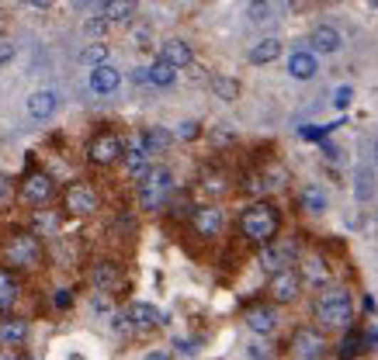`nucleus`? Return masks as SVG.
Listing matches in <instances>:
<instances>
[{
    "label": "nucleus",
    "mask_w": 378,
    "mask_h": 360,
    "mask_svg": "<svg viewBox=\"0 0 378 360\" xmlns=\"http://www.w3.org/2000/svg\"><path fill=\"white\" fill-rule=\"evenodd\" d=\"M278 226H281V218H278V211H274L268 201L250 205L243 211V218H240V229H243V235H246V239H253V243H274Z\"/></svg>",
    "instance_id": "1"
},
{
    "label": "nucleus",
    "mask_w": 378,
    "mask_h": 360,
    "mask_svg": "<svg viewBox=\"0 0 378 360\" xmlns=\"http://www.w3.org/2000/svg\"><path fill=\"white\" fill-rule=\"evenodd\" d=\"M316 315H320V322H326V326H347L351 315H354L351 291H344V287H330L323 298L316 302Z\"/></svg>",
    "instance_id": "2"
},
{
    "label": "nucleus",
    "mask_w": 378,
    "mask_h": 360,
    "mask_svg": "<svg viewBox=\"0 0 378 360\" xmlns=\"http://www.w3.org/2000/svg\"><path fill=\"white\" fill-rule=\"evenodd\" d=\"M170 191H174V177H170L167 166H153L146 177L139 180V201H142V208H160L170 198Z\"/></svg>",
    "instance_id": "3"
},
{
    "label": "nucleus",
    "mask_w": 378,
    "mask_h": 360,
    "mask_svg": "<svg viewBox=\"0 0 378 360\" xmlns=\"http://www.w3.org/2000/svg\"><path fill=\"white\" fill-rule=\"evenodd\" d=\"M4 257H7V263H14V267H35L38 257H42V246H38L35 232H14L7 239V246H4Z\"/></svg>",
    "instance_id": "4"
},
{
    "label": "nucleus",
    "mask_w": 378,
    "mask_h": 360,
    "mask_svg": "<svg viewBox=\"0 0 378 360\" xmlns=\"http://www.w3.org/2000/svg\"><path fill=\"white\" fill-rule=\"evenodd\" d=\"M122 153H125V146H122V139H118L115 132H101V135H94V139H90V146H87L90 163H98V166L115 163Z\"/></svg>",
    "instance_id": "5"
},
{
    "label": "nucleus",
    "mask_w": 378,
    "mask_h": 360,
    "mask_svg": "<svg viewBox=\"0 0 378 360\" xmlns=\"http://www.w3.org/2000/svg\"><path fill=\"white\" fill-rule=\"evenodd\" d=\"M323 336H320V329H309V326H302V329H295V336H292V350H295L298 360H320L323 357Z\"/></svg>",
    "instance_id": "6"
},
{
    "label": "nucleus",
    "mask_w": 378,
    "mask_h": 360,
    "mask_svg": "<svg viewBox=\"0 0 378 360\" xmlns=\"http://www.w3.org/2000/svg\"><path fill=\"white\" fill-rule=\"evenodd\" d=\"M268 291L274 302H295L298 291H302V277H298L292 267H288V270H278V274H271Z\"/></svg>",
    "instance_id": "7"
},
{
    "label": "nucleus",
    "mask_w": 378,
    "mask_h": 360,
    "mask_svg": "<svg viewBox=\"0 0 378 360\" xmlns=\"http://www.w3.org/2000/svg\"><path fill=\"white\" fill-rule=\"evenodd\" d=\"M63 205H66V211H73V215H90V211L98 208V194H94V187H87V184H70Z\"/></svg>",
    "instance_id": "8"
},
{
    "label": "nucleus",
    "mask_w": 378,
    "mask_h": 360,
    "mask_svg": "<svg viewBox=\"0 0 378 360\" xmlns=\"http://www.w3.org/2000/svg\"><path fill=\"white\" fill-rule=\"evenodd\" d=\"M295 243H268V250H264V257H261V263L268 267L271 274H278V270H288V263L295 260Z\"/></svg>",
    "instance_id": "9"
},
{
    "label": "nucleus",
    "mask_w": 378,
    "mask_h": 360,
    "mask_svg": "<svg viewBox=\"0 0 378 360\" xmlns=\"http://www.w3.org/2000/svg\"><path fill=\"white\" fill-rule=\"evenodd\" d=\"M21 194H25L31 205L49 201L53 198V180H49V174H28L25 184H21Z\"/></svg>",
    "instance_id": "10"
},
{
    "label": "nucleus",
    "mask_w": 378,
    "mask_h": 360,
    "mask_svg": "<svg viewBox=\"0 0 378 360\" xmlns=\"http://www.w3.org/2000/svg\"><path fill=\"white\" fill-rule=\"evenodd\" d=\"M118 83H122V73H118L115 66H108V63L90 73V90H94V94H115Z\"/></svg>",
    "instance_id": "11"
},
{
    "label": "nucleus",
    "mask_w": 378,
    "mask_h": 360,
    "mask_svg": "<svg viewBox=\"0 0 378 360\" xmlns=\"http://www.w3.org/2000/svg\"><path fill=\"white\" fill-rule=\"evenodd\" d=\"M163 63H170L174 70H181V66H191V59H194V52H191L188 42H181V38H170V42H163Z\"/></svg>",
    "instance_id": "12"
},
{
    "label": "nucleus",
    "mask_w": 378,
    "mask_h": 360,
    "mask_svg": "<svg viewBox=\"0 0 378 360\" xmlns=\"http://www.w3.org/2000/svg\"><path fill=\"white\" fill-rule=\"evenodd\" d=\"M194 229L198 235H219L222 232V211L219 208H194Z\"/></svg>",
    "instance_id": "13"
},
{
    "label": "nucleus",
    "mask_w": 378,
    "mask_h": 360,
    "mask_svg": "<svg viewBox=\"0 0 378 360\" xmlns=\"http://www.w3.org/2000/svg\"><path fill=\"white\" fill-rule=\"evenodd\" d=\"M129 322H132L135 329H153V326H160V312L153 309V305H146V302H135V305H129V315H125Z\"/></svg>",
    "instance_id": "14"
},
{
    "label": "nucleus",
    "mask_w": 378,
    "mask_h": 360,
    "mask_svg": "<svg viewBox=\"0 0 378 360\" xmlns=\"http://www.w3.org/2000/svg\"><path fill=\"white\" fill-rule=\"evenodd\" d=\"M288 73L295 80H313L316 77V55L313 52H292L288 59Z\"/></svg>",
    "instance_id": "15"
},
{
    "label": "nucleus",
    "mask_w": 378,
    "mask_h": 360,
    "mask_svg": "<svg viewBox=\"0 0 378 360\" xmlns=\"http://www.w3.org/2000/svg\"><path fill=\"white\" fill-rule=\"evenodd\" d=\"M56 104H59V97H56L53 90H38V94L28 97V115L31 118H49L56 111Z\"/></svg>",
    "instance_id": "16"
},
{
    "label": "nucleus",
    "mask_w": 378,
    "mask_h": 360,
    "mask_svg": "<svg viewBox=\"0 0 378 360\" xmlns=\"http://www.w3.org/2000/svg\"><path fill=\"white\" fill-rule=\"evenodd\" d=\"M309 46L316 52H337L340 49V31L330 25H320L316 31H313V38H309Z\"/></svg>",
    "instance_id": "17"
},
{
    "label": "nucleus",
    "mask_w": 378,
    "mask_h": 360,
    "mask_svg": "<svg viewBox=\"0 0 378 360\" xmlns=\"http://www.w3.org/2000/svg\"><path fill=\"white\" fill-rule=\"evenodd\" d=\"M278 55H281V42L278 38H264V42H257L250 49V63L253 66H264V63H274Z\"/></svg>",
    "instance_id": "18"
},
{
    "label": "nucleus",
    "mask_w": 378,
    "mask_h": 360,
    "mask_svg": "<svg viewBox=\"0 0 378 360\" xmlns=\"http://www.w3.org/2000/svg\"><path fill=\"white\" fill-rule=\"evenodd\" d=\"M170 146V132L167 129H146L142 132V142H139V149L149 156V153H163Z\"/></svg>",
    "instance_id": "19"
},
{
    "label": "nucleus",
    "mask_w": 378,
    "mask_h": 360,
    "mask_svg": "<svg viewBox=\"0 0 378 360\" xmlns=\"http://www.w3.org/2000/svg\"><path fill=\"white\" fill-rule=\"evenodd\" d=\"M105 11V21H129L135 14V4L132 0H108V4H98Z\"/></svg>",
    "instance_id": "20"
},
{
    "label": "nucleus",
    "mask_w": 378,
    "mask_h": 360,
    "mask_svg": "<svg viewBox=\"0 0 378 360\" xmlns=\"http://www.w3.org/2000/svg\"><path fill=\"white\" fill-rule=\"evenodd\" d=\"M146 80L149 83H157V87H170L174 80H177V70L170 66V63H163V59H157L149 70H146Z\"/></svg>",
    "instance_id": "21"
},
{
    "label": "nucleus",
    "mask_w": 378,
    "mask_h": 360,
    "mask_svg": "<svg viewBox=\"0 0 378 360\" xmlns=\"http://www.w3.org/2000/svg\"><path fill=\"white\" fill-rule=\"evenodd\" d=\"M246 326H250L253 333L268 336L271 329H274V312H271V309H250V312H246Z\"/></svg>",
    "instance_id": "22"
},
{
    "label": "nucleus",
    "mask_w": 378,
    "mask_h": 360,
    "mask_svg": "<svg viewBox=\"0 0 378 360\" xmlns=\"http://www.w3.org/2000/svg\"><path fill=\"white\" fill-rule=\"evenodd\" d=\"M122 156H125V166H129V174H132L135 180H142L146 174H149V163H146V153H142L139 146H135V149H125Z\"/></svg>",
    "instance_id": "23"
},
{
    "label": "nucleus",
    "mask_w": 378,
    "mask_h": 360,
    "mask_svg": "<svg viewBox=\"0 0 378 360\" xmlns=\"http://www.w3.org/2000/svg\"><path fill=\"white\" fill-rule=\"evenodd\" d=\"M212 90H216L219 101H236L240 97V83L233 77H212Z\"/></svg>",
    "instance_id": "24"
},
{
    "label": "nucleus",
    "mask_w": 378,
    "mask_h": 360,
    "mask_svg": "<svg viewBox=\"0 0 378 360\" xmlns=\"http://www.w3.org/2000/svg\"><path fill=\"white\" fill-rule=\"evenodd\" d=\"M14 298H18V284H14V277L7 270H0V312L11 309Z\"/></svg>",
    "instance_id": "25"
},
{
    "label": "nucleus",
    "mask_w": 378,
    "mask_h": 360,
    "mask_svg": "<svg viewBox=\"0 0 378 360\" xmlns=\"http://www.w3.org/2000/svg\"><path fill=\"white\" fill-rule=\"evenodd\" d=\"M302 208L305 211H326V191H320L316 184H309L302 191Z\"/></svg>",
    "instance_id": "26"
},
{
    "label": "nucleus",
    "mask_w": 378,
    "mask_h": 360,
    "mask_svg": "<svg viewBox=\"0 0 378 360\" xmlns=\"http://www.w3.org/2000/svg\"><path fill=\"white\" fill-rule=\"evenodd\" d=\"M105 59H108V46L105 42H94V46H87V49L80 52V63L83 66H105Z\"/></svg>",
    "instance_id": "27"
},
{
    "label": "nucleus",
    "mask_w": 378,
    "mask_h": 360,
    "mask_svg": "<svg viewBox=\"0 0 378 360\" xmlns=\"http://www.w3.org/2000/svg\"><path fill=\"white\" fill-rule=\"evenodd\" d=\"M25 336H28V322H21V319H11V322L0 326V339L4 343H21Z\"/></svg>",
    "instance_id": "28"
},
{
    "label": "nucleus",
    "mask_w": 378,
    "mask_h": 360,
    "mask_svg": "<svg viewBox=\"0 0 378 360\" xmlns=\"http://www.w3.org/2000/svg\"><path fill=\"white\" fill-rule=\"evenodd\" d=\"M94 284H98V287H105V291L115 287V284H118V267H115V263H98V270H94Z\"/></svg>",
    "instance_id": "29"
},
{
    "label": "nucleus",
    "mask_w": 378,
    "mask_h": 360,
    "mask_svg": "<svg viewBox=\"0 0 378 360\" xmlns=\"http://www.w3.org/2000/svg\"><path fill=\"white\" fill-rule=\"evenodd\" d=\"M305 277H309V284L320 287V284L330 281V267H326L323 260H309V263H305Z\"/></svg>",
    "instance_id": "30"
},
{
    "label": "nucleus",
    "mask_w": 378,
    "mask_h": 360,
    "mask_svg": "<svg viewBox=\"0 0 378 360\" xmlns=\"http://www.w3.org/2000/svg\"><path fill=\"white\" fill-rule=\"evenodd\" d=\"M357 350H361V333L344 336V343H340V357H354Z\"/></svg>",
    "instance_id": "31"
},
{
    "label": "nucleus",
    "mask_w": 378,
    "mask_h": 360,
    "mask_svg": "<svg viewBox=\"0 0 378 360\" xmlns=\"http://www.w3.org/2000/svg\"><path fill=\"white\" fill-rule=\"evenodd\" d=\"M83 31H87V35H105V31H108V21H105V18H90V21L83 25Z\"/></svg>",
    "instance_id": "32"
},
{
    "label": "nucleus",
    "mask_w": 378,
    "mask_h": 360,
    "mask_svg": "<svg viewBox=\"0 0 378 360\" xmlns=\"http://www.w3.org/2000/svg\"><path fill=\"white\" fill-rule=\"evenodd\" d=\"M357 180H361V184H357V198H361V201H364V198H372V177L361 170V174H357Z\"/></svg>",
    "instance_id": "33"
},
{
    "label": "nucleus",
    "mask_w": 378,
    "mask_h": 360,
    "mask_svg": "<svg viewBox=\"0 0 378 360\" xmlns=\"http://www.w3.org/2000/svg\"><path fill=\"white\" fill-rule=\"evenodd\" d=\"M361 350H378V329H364L361 333Z\"/></svg>",
    "instance_id": "34"
},
{
    "label": "nucleus",
    "mask_w": 378,
    "mask_h": 360,
    "mask_svg": "<svg viewBox=\"0 0 378 360\" xmlns=\"http://www.w3.org/2000/svg\"><path fill=\"white\" fill-rule=\"evenodd\" d=\"M351 97H354L351 87H337V94H333V104H337V107H347V104H351Z\"/></svg>",
    "instance_id": "35"
},
{
    "label": "nucleus",
    "mask_w": 378,
    "mask_h": 360,
    "mask_svg": "<svg viewBox=\"0 0 378 360\" xmlns=\"http://www.w3.org/2000/svg\"><path fill=\"white\" fill-rule=\"evenodd\" d=\"M250 18H253V21L271 18V4H250Z\"/></svg>",
    "instance_id": "36"
},
{
    "label": "nucleus",
    "mask_w": 378,
    "mask_h": 360,
    "mask_svg": "<svg viewBox=\"0 0 378 360\" xmlns=\"http://www.w3.org/2000/svg\"><path fill=\"white\" fill-rule=\"evenodd\" d=\"M56 222H59V218H56V215H46V211L35 215V229H56Z\"/></svg>",
    "instance_id": "37"
},
{
    "label": "nucleus",
    "mask_w": 378,
    "mask_h": 360,
    "mask_svg": "<svg viewBox=\"0 0 378 360\" xmlns=\"http://www.w3.org/2000/svg\"><path fill=\"white\" fill-rule=\"evenodd\" d=\"M11 59H14V46H11V42H4V38H0V66H7V63H11Z\"/></svg>",
    "instance_id": "38"
},
{
    "label": "nucleus",
    "mask_w": 378,
    "mask_h": 360,
    "mask_svg": "<svg viewBox=\"0 0 378 360\" xmlns=\"http://www.w3.org/2000/svg\"><path fill=\"white\" fill-rule=\"evenodd\" d=\"M198 122H184V125H181V132H177V135H181V139H198Z\"/></svg>",
    "instance_id": "39"
},
{
    "label": "nucleus",
    "mask_w": 378,
    "mask_h": 360,
    "mask_svg": "<svg viewBox=\"0 0 378 360\" xmlns=\"http://www.w3.org/2000/svg\"><path fill=\"white\" fill-rule=\"evenodd\" d=\"M70 302H73V295H70V291H56V305H59V309H66Z\"/></svg>",
    "instance_id": "40"
},
{
    "label": "nucleus",
    "mask_w": 378,
    "mask_h": 360,
    "mask_svg": "<svg viewBox=\"0 0 378 360\" xmlns=\"http://www.w3.org/2000/svg\"><path fill=\"white\" fill-rule=\"evenodd\" d=\"M7 194H11V180L0 174V198H7Z\"/></svg>",
    "instance_id": "41"
},
{
    "label": "nucleus",
    "mask_w": 378,
    "mask_h": 360,
    "mask_svg": "<svg viewBox=\"0 0 378 360\" xmlns=\"http://www.w3.org/2000/svg\"><path fill=\"white\" fill-rule=\"evenodd\" d=\"M146 360H167V354H149Z\"/></svg>",
    "instance_id": "42"
},
{
    "label": "nucleus",
    "mask_w": 378,
    "mask_h": 360,
    "mask_svg": "<svg viewBox=\"0 0 378 360\" xmlns=\"http://www.w3.org/2000/svg\"><path fill=\"white\" fill-rule=\"evenodd\" d=\"M0 360H14V357H11V354H7V350H0Z\"/></svg>",
    "instance_id": "43"
},
{
    "label": "nucleus",
    "mask_w": 378,
    "mask_h": 360,
    "mask_svg": "<svg viewBox=\"0 0 378 360\" xmlns=\"http://www.w3.org/2000/svg\"><path fill=\"white\" fill-rule=\"evenodd\" d=\"M375 159H378V139H375Z\"/></svg>",
    "instance_id": "44"
},
{
    "label": "nucleus",
    "mask_w": 378,
    "mask_h": 360,
    "mask_svg": "<svg viewBox=\"0 0 378 360\" xmlns=\"http://www.w3.org/2000/svg\"><path fill=\"white\" fill-rule=\"evenodd\" d=\"M18 360H35V357H18Z\"/></svg>",
    "instance_id": "45"
},
{
    "label": "nucleus",
    "mask_w": 378,
    "mask_h": 360,
    "mask_svg": "<svg viewBox=\"0 0 378 360\" xmlns=\"http://www.w3.org/2000/svg\"><path fill=\"white\" fill-rule=\"evenodd\" d=\"M375 218H378V215H375Z\"/></svg>",
    "instance_id": "46"
}]
</instances>
